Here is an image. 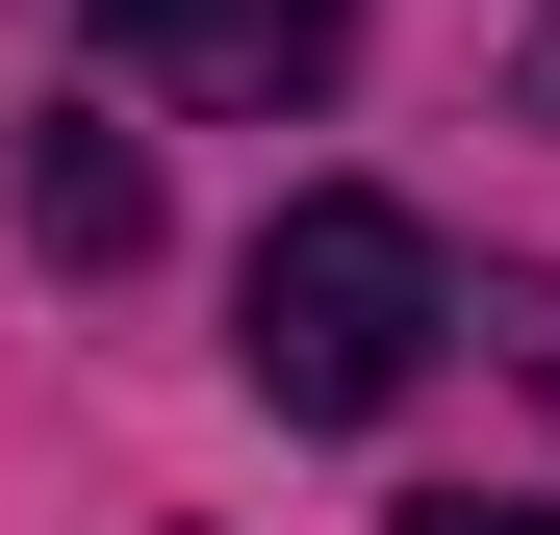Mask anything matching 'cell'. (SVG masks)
<instances>
[{"instance_id": "6da1fadb", "label": "cell", "mask_w": 560, "mask_h": 535, "mask_svg": "<svg viewBox=\"0 0 560 535\" xmlns=\"http://www.w3.org/2000/svg\"><path fill=\"white\" fill-rule=\"evenodd\" d=\"M433 332H458V281H433V230H408V205H280V230H255V281H230L255 408H306V433H383V408L433 383Z\"/></svg>"}, {"instance_id": "7a4b0ae2", "label": "cell", "mask_w": 560, "mask_h": 535, "mask_svg": "<svg viewBox=\"0 0 560 535\" xmlns=\"http://www.w3.org/2000/svg\"><path fill=\"white\" fill-rule=\"evenodd\" d=\"M77 51L153 77V103H331L357 0H77Z\"/></svg>"}, {"instance_id": "3957f363", "label": "cell", "mask_w": 560, "mask_h": 535, "mask_svg": "<svg viewBox=\"0 0 560 535\" xmlns=\"http://www.w3.org/2000/svg\"><path fill=\"white\" fill-rule=\"evenodd\" d=\"M26 255L128 281V255H153V153H128V128H51V153H26Z\"/></svg>"}, {"instance_id": "277c9868", "label": "cell", "mask_w": 560, "mask_h": 535, "mask_svg": "<svg viewBox=\"0 0 560 535\" xmlns=\"http://www.w3.org/2000/svg\"><path fill=\"white\" fill-rule=\"evenodd\" d=\"M408 535H560V510H510V485H433V510H408Z\"/></svg>"}, {"instance_id": "5b68a950", "label": "cell", "mask_w": 560, "mask_h": 535, "mask_svg": "<svg viewBox=\"0 0 560 535\" xmlns=\"http://www.w3.org/2000/svg\"><path fill=\"white\" fill-rule=\"evenodd\" d=\"M510 357H535V383H560V281H535V306H510Z\"/></svg>"}, {"instance_id": "8992f818", "label": "cell", "mask_w": 560, "mask_h": 535, "mask_svg": "<svg viewBox=\"0 0 560 535\" xmlns=\"http://www.w3.org/2000/svg\"><path fill=\"white\" fill-rule=\"evenodd\" d=\"M535 103H560V0H535Z\"/></svg>"}]
</instances>
